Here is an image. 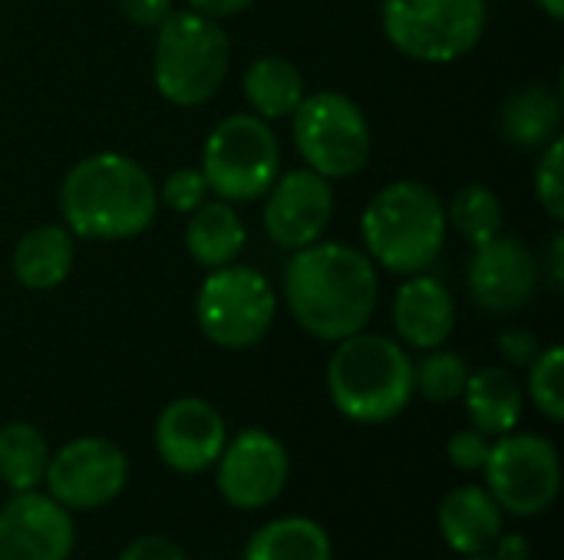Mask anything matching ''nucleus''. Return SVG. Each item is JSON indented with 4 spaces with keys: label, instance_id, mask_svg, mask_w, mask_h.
Returning a JSON list of instances; mask_svg holds the SVG:
<instances>
[{
    "label": "nucleus",
    "instance_id": "1",
    "mask_svg": "<svg viewBox=\"0 0 564 560\" xmlns=\"http://www.w3.org/2000/svg\"><path fill=\"white\" fill-rule=\"evenodd\" d=\"M284 300L304 333L337 343L367 330L380 304L377 264L340 241H314L284 264Z\"/></svg>",
    "mask_w": 564,
    "mask_h": 560
},
{
    "label": "nucleus",
    "instance_id": "2",
    "mask_svg": "<svg viewBox=\"0 0 564 560\" xmlns=\"http://www.w3.org/2000/svg\"><path fill=\"white\" fill-rule=\"evenodd\" d=\"M59 215L83 241H129L155 221L159 188L135 158L96 152L66 172Z\"/></svg>",
    "mask_w": 564,
    "mask_h": 560
},
{
    "label": "nucleus",
    "instance_id": "3",
    "mask_svg": "<svg viewBox=\"0 0 564 560\" xmlns=\"http://www.w3.org/2000/svg\"><path fill=\"white\" fill-rule=\"evenodd\" d=\"M327 393L344 419L383 426L397 419L416 396L413 360L403 343L360 330L337 340L327 363Z\"/></svg>",
    "mask_w": 564,
    "mask_h": 560
},
{
    "label": "nucleus",
    "instance_id": "4",
    "mask_svg": "<svg viewBox=\"0 0 564 560\" xmlns=\"http://www.w3.org/2000/svg\"><path fill=\"white\" fill-rule=\"evenodd\" d=\"M446 208L423 182H393L380 188L364 218V254L390 274H423L436 264L446 244Z\"/></svg>",
    "mask_w": 564,
    "mask_h": 560
},
{
    "label": "nucleus",
    "instance_id": "5",
    "mask_svg": "<svg viewBox=\"0 0 564 560\" xmlns=\"http://www.w3.org/2000/svg\"><path fill=\"white\" fill-rule=\"evenodd\" d=\"M231 63V43L218 20H208L195 10H172L155 26L152 50V79L162 99L172 106L192 109L208 102Z\"/></svg>",
    "mask_w": 564,
    "mask_h": 560
},
{
    "label": "nucleus",
    "instance_id": "6",
    "mask_svg": "<svg viewBox=\"0 0 564 560\" xmlns=\"http://www.w3.org/2000/svg\"><path fill=\"white\" fill-rule=\"evenodd\" d=\"M198 168L208 182V191H215L221 201L238 205L264 198V191L281 175L278 135L261 116H225L205 139Z\"/></svg>",
    "mask_w": 564,
    "mask_h": 560
},
{
    "label": "nucleus",
    "instance_id": "7",
    "mask_svg": "<svg viewBox=\"0 0 564 560\" xmlns=\"http://www.w3.org/2000/svg\"><path fill=\"white\" fill-rule=\"evenodd\" d=\"M278 314L271 281L248 264H225L208 271L195 297V320L208 343L221 350L258 347Z\"/></svg>",
    "mask_w": 564,
    "mask_h": 560
},
{
    "label": "nucleus",
    "instance_id": "8",
    "mask_svg": "<svg viewBox=\"0 0 564 560\" xmlns=\"http://www.w3.org/2000/svg\"><path fill=\"white\" fill-rule=\"evenodd\" d=\"M486 0H383L387 40L416 63H456L486 33Z\"/></svg>",
    "mask_w": 564,
    "mask_h": 560
},
{
    "label": "nucleus",
    "instance_id": "9",
    "mask_svg": "<svg viewBox=\"0 0 564 560\" xmlns=\"http://www.w3.org/2000/svg\"><path fill=\"white\" fill-rule=\"evenodd\" d=\"M291 135L304 158V168L334 178H350L370 162V122L364 109L334 89H321L301 99L291 112Z\"/></svg>",
    "mask_w": 564,
    "mask_h": 560
},
{
    "label": "nucleus",
    "instance_id": "10",
    "mask_svg": "<svg viewBox=\"0 0 564 560\" xmlns=\"http://www.w3.org/2000/svg\"><path fill=\"white\" fill-rule=\"evenodd\" d=\"M486 488L502 512L516 518H535L549 512L562 492L558 449L532 432H506L489 446L482 465Z\"/></svg>",
    "mask_w": 564,
    "mask_h": 560
},
{
    "label": "nucleus",
    "instance_id": "11",
    "mask_svg": "<svg viewBox=\"0 0 564 560\" xmlns=\"http://www.w3.org/2000/svg\"><path fill=\"white\" fill-rule=\"evenodd\" d=\"M43 482L66 512H93L122 495L129 459L102 436H79L50 455Z\"/></svg>",
    "mask_w": 564,
    "mask_h": 560
},
{
    "label": "nucleus",
    "instance_id": "12",
    "mask_svg": "<svg viewBox=\"0 0 564 560\" xmlns=\"http://www.w3.org/2000/svg\"><path fill=\"white\" fill-rule=\"evenodd\" d=\"M218 492L238 512L274 505L291 479V459L281 439L264 429H245L218 455Z\"/></svg>",
    "mask_w": 564,
    "mask_h": 560
},
{
    "label": "nucleus",
    "instance_id": "13",
    "mask_svg": "<svg viewBox=\"0 0 564 560\" xmlns=\"http://www.w3.org/2000/svg\"><path fill=\"white\" fill-rule=\"evenodd\" d=\"M334 215V188L311 168H294L274 178L264 191V231L284 251H301L324 238Z\"/></svg>",
    "mask_w": 564,
    "mask_h": 560
},
{
    "label": "nucleus",
    "instance_id": "14",
    "mask_svg": "<svg viewBox=\"0 0 564 560\" xmlns=\"http://www.w3.org/2000/svg\"><path fill=\"white\" fill-rule=\"evenodd\" d=\"M76 525L69 512L33 492H17L0 505V560H69Z\"/></svg>",
    "mask_w": 564,
    "mask_h": 560
},
{
    "label": "nucleus",
    "instance_id": "15",
    "mask_svg": "<svg viewBox=\"0 0 564 560\" xmlns=\"http://www.w3.org/2000/svg\"><path fill=\"white\" fill-rule=\"evenodd\" d=\"M228 442L225 416L198 396H182L169 403L155 419V452L182 475L208 472Z\"/></svg>",
    "mask_w": 564,
    "mask_h": 560
},
{
    "label": "nucleus",
    "instance_id": "16",
    "mask_svg": "<svg viewBox=\"0 0 564 560\" xmlns=\"http://www.w3.org/2000/svg\"><path fill=\"white\" fill-rule=\"evenodd\" d=\"M469 294L489 314L522 310L539 284V261L522 238L499 234L473 248L469 261Z\"/></svg>",
    "mask_w": 564,
    "mask_h": 560
},
{
    "label": "nucleus",
    "instance_id": "17",
    "mask_svg": "<svg viewBox=\"0 0 564 560\" xmlns=\"http://www.w3.org/2000/svg\"><path fill=\"white\" fill-rule=\"evenodd\" d=\"M393 327L397 337L413 350L426 353L443 347L456 327V300L449 287L426 271L410 274L393 297Z\"/></svg>",
    "mask_w": 564,
    "mask_h": 560
},
{
    "label": "nucleus",
    "instance_id": "18",
    "mask_svg": "<svg viewBox=\"0 0 564 560\" xmlns=\"http://www.w3.org/2000/svg\"><path fill=\"white\" fill-rule=\"evenodd\" d=\"M440 535L463 558L489 554L506 531V512L482 485H459L440 502Z\"/></svg>",
    "mask_w": 564,
    "mask_h": 560
},
{
    "label": "nucleus",
    "instance_id": "19",
    "mask_svg": "<svg viewBox=\"0 0 564 560\" xmlns=\"http://www.w3.org/2000/svg\"><path fill=\"white\" fill-rule=\"evenodd\" d=\"M463 403H466V416H469L473 429H479L489 439L492 436L499 439L506 432H516L522 409H525V393H522L519 380L512 376V370L482 366V370L469 373Z\"/></svg>",
    "mask_w": 564,
    "mask_h": 560
},
{
    "label": "nucleus",
    "instance_id": "20",
    "mask_svg": "<svg viewBox=\"0 0 564 560\" xmlns=\"http://www.w3.org/2000/svg\"><path fill=\"white\" fill-rule=\"evenodd\" d=\"M73 261L76 234L66 224H40L17 241L10 267L26 290H53L69 277Z\"/></svg>",
    "mask_w": 564,
    "mask_h": 560
},
{
    "label": "nucleus",
    "instance_id": "21",
    "mask_svg": "<svg viewBox=\"0 0 564 560\" xmlns=\"http://www.w3.org/2000/svg\"><path fill=\"white\" fill-rule=\"evenodd\" d=\"M248 228L241 215L231 208V201H202L185 224V251L195 264L215 271L225 264H235L245 251Z\"/></svg>",
    "mask_w": 564,
    "mask_h": 560
},
{
    "label": "nucleus",
    "instance_id": "22",
    "mask_svg": "<svg viewBox=\"0 0 564 560\" xmlns=\"http://www.w3.org/2000/svg\"><path fill=\"white\" fill-rule=\"evenodd\" d=\"M499 129L519 149H545L562 132V99L555 89L535 83L512 92L502 106Z\"/></svg>",
    "mask_w": 564,
    "mask_h": 560
},
{
    "label": "nucleus",
    "instance_id": "23",
    "mask_svg": "<svg viewBox=\"0 0 564 560\" xmlns=\"http://www.w3.org/2000/svg\"><path fill=\"white\" fill-rule=\"evenodd\" d=\"M241 89L248 106L261 119H288L307 96L304 73L288 56H258L245 69Z\"/></svg>",
    "mask_w": 564,
    "mask_h": 560
},
{
    "label": "nucleus",
    "instance_id": "24",
    "mask_svg": "<svg viewBox=\"0 0 564 560\" xmlns=\"http://www.w3.org/2000/svg\"><path fill=\"white\" fill-rule=\"evenodd\" d=\"M245 560H334V545L324 525L291 515L261 525L245 548Z\"/></svg>",
    "mask_w": 564,
    "mask_h": 560
},
{
    "label": "nucleus",
    "instance_id": "25",
    "mask_svg": "<svg viewBox=\"0 0 564 560\" xmlns=\"http://www.w3.org/2000/svg\"><path fill=\"white\" fill-rule=\"evenodd\" d=\"M50 449L36 426L7 422L0 429V482L10 492H33L46 475Z\"/></svg>",
    "mask_w": 564,
    "mask_h": 560
},
{
    "label": "nucleus",
    "instance_id": "26",
    "mask_svg": "<svg viewBox=\"0 0 564 560\" xmlns=\"http://www.w3.org/2000/svg\"><path fill=\"white\" fill-rule=\"evenodd\" d=\"M446 221H449V224L463 234V241H469L473 248H479V244L499 238V234H502V224H506L499 195H496L489 185H479V182L459 188V195H456L453 205L446 208Z\"/></svg>",
    "mask_w": 564,
    "mask_h": 560
},
{
    "label": "nucleus",
    "instance_id": "27",
    "mask_svg": "<svg viewBox=\"0 0 564 560\" xmlns=\"http://www.w3.org/2000/svg\"><path fill=\"white\" fill-rule=\"evenodd\" d=\"M466 380H469L466 360L459 353H449L440 347L426 350V356L420 363H413V389L436 406L463 399Z\"/></svg>",
    "mask_w": 564,
    "mask_h": 560
},
{
    "label": "nucleus",
    "instance_id": "28",
    "mask_svg": "<svg viewBox=\"0 0 564 560\" xmlns=\"http://www.w3.org/2000/svg\"><path fill=\"white\" fill-rule=\"evenodd\" d=\"M529 396L552 422L564 419V353L562 347H545L529 366Z\"/></svg>",
    "mask_w": 564,
    "mask_h": 560
},
{
    "label": "nucleus",
    "instance_id": "29",
    "mask_svg": "<svg viewBox=\"0 0 564 560\" xmlns=\"http://www.w3.org/2000/svg\"><path fill=\"white\" fill-rule=\"evenodd\" d=\"M564 145L562 135L552 139L545 149H542V158H539V168H535V195H539V205L549 211L552 221H564V172L562 162Z\"/></svg>",
    "mask_w": 564,
    "mask_h": 560
},
{
    "label": "nucleus",
    "instance_id": "30",
    "mask_svg": "<svg viewBox=\"0 0 564 560\" xmlns=\"http://www.w3.org/2000/svg\"><path fill=\"white\" fill-rule=\"evenodd\" d=\"M159 201H165V205H169L172 211H178V215H192L202 201H208V182H205L202 168H195V165L175 168V172L162 182Z\"/></svg>",
    "mask_w": 564,
    "mask_h": 560
},
{
    "label": "nucleus",
    "instance_id": "31",
    "mask_svg": "<svg viewBox=\"0 0 564 560\" xmlns=\"http://www.w3.org/2000/svg\"><path fill=\"white\" fill-rule=\"evenodd\" d=\"M489 446H492L489 436H482L479 429H459L449 436V446H446L449 465L459 472H482L489 459Z\"/></svg>",
    "mask_w": 564,
    "mask_h": 560
},
{
    "label": "nucleus",
    "instance_id": "32",
    "mask_svg": "<svg viewBox=\"0 0 564 560\" xmlns=\"http://www.w3.org/2000/svg\"><path fill=\"white\" fill-rule=\"evenodd\" d=\"M499 353H502V360L509 363V366H532L535 363V356L542 353V343H539V337L532 333V330H519V327H512V330H506L502 337H499Z\"/></svg>",
    "mask_w": 564,
    "mask_h": 560
},
{
    "label": "nucleus",
    "instance_id": "33",
    "mask_svg": "<svg viewBox=\"0 0 564 560\" xmlns=\"http://www.w3.org/2000/svg\"><path fill=\"white\" fill-rule=\"evenodd\" d=\"M119 560H188V558H185V551H182L175 541H169V538H162V535H142V538H135L132 545H126V551L119 554Z\"/></svg>",
    "mask_w": 564,
    "mask_h": 560
},
{
    "label": "nucleus",
    "instance_id": "34",
    "mask_svg": "<svg viewBox=\"0 0 564 560\" xmlns=\"http://www.w3.org/2000/svg\"><path fill=\"white\" fill-rule=\"evenodd\" d=\"M116 7L129 23L149 26V30H155L172 13V0H116Z\"/></svg>",
    "mask_w": 564,
    "mask_h": 560
},
{
    "label": "nucleus",
    "instance_id": "35",
    "mask_svg": "<svg viewBox=\"0 0 564 560\" xmlns=\"http://www.w3.org/2000/svg\"><path fill=\"white\" fill-rule=\"evenodd\" d=\"M489 558L496 560H529L532 558V545H529V538L525 535H519V531H502L499 535V541L492 545V551H489Z\"/></svg>",
    "mask_w": 564,
    "mask_h": 560
},
{
    "label": "nucleus",
    "instance_id": "36",
    "mask_svg": "<svg viewBox=\"0 0 564 560\" xmlns=\"http://www.w3.org/2000/svg\"><path fill=\"white\" fill-rule=\"evenodd\" d=\"M254 0H188V10L208 17V20H225L235 13H245Z\"/></svg>",
    "mask_w": 564,
    "mask_h": 560
},
{
    "label": "nucleus",
    "instance_id": "37",
    "mask_svg": "<svg viewBox=\"0 0 564 560\" xmlns=\"http://www.w3.org/2000/svg\"><path fill=\"white\" fill-rule=\"evenodd\" d=\"M549 281H552V290H562L564 284V234L552 238V248H549Z\"/></svg>",
    "mask_w": 564,
    "mask_h": 560
},
{
    "label": "nucleus",
    "instance_id": "38",
    "mask_svg": "<svg viewBox=\"0 0 564 560\" xmlns=\"http://www.w3.org/2000/svg\"><path fill=\"white\" fill-rule=\"evenodd\" d=\"M535 3H539L552 20H562L564 17V0H535Z\"/></svg>",
    "mask_w": 564,
    "mask_h": 560
},
{
    "label": "nucleus",
    "instance_id": "39",
    "mask_svg": "<svg viewBox=\"0 0 564 560\" xmlns=\"http://www.w3.org/2000/svg\"><path fill=\"white\" fill-rule=\"evenodd\" d=\"M466 560H496V558H489V554H479V558H466Z\"/></svg>",
    "mask_w": 564,
    "mask_h": 560
}]
</instances>
